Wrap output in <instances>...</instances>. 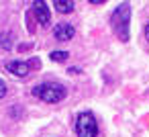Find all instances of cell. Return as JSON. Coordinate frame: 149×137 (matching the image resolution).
Returning a JSON list of instances; mask_svg holds the SVG:
<instances>
[{
  "instance_id": "1",
  "label": "cell",
  "mask_w": 149,
  "mask_h": 137,
  "mask_svg": "<svg viewBox=\"0 0 149 137\" xmlns=\"http://www.w3.org/2000/svg\"><path fill=\"white\" fill-rule=\"evenodd\" d=\"M33 96H37L43 102L53 104V102H61L68 96V90L57 82H43V84H37L33 88Z\"/></svg>"
},
{
  "instance_id": "2",
  "label": "cell",
  "mask_w": 149,
  "mask_h": 137,
  "mask_svg": "<svg viewBox=\"0 0 149 137\" xmlns=\"http://www.w3.org/2000/svg\"><path fill=\"white\" fill-rule=\"evenodd\" d=\"M129 19H131V6L129 4H120L112 13V27H114L120 41L129 39Z\"/></svg>"
},
{
  "instance_id": "3",
  "label": "cell",
  "mask_w": 149,
  "mask_h": 137,
  "mask_svg": "<svg viewBox=\"0 0 149 137\" xmlns=\"http://www.w3.org/2000/svg\"><path fill=\"white\" fill-rule=\"evenodd\" d=\"M76 133H78V137H96L98 135V125H96V119L90 110H84L78 115Z\"/></svg>"
},
{
  "instance_id": "4",
  "label": "cell",
  "mask_w": 149,
  "mask_h": 137,
  "mask_svg": "<svg viewBox=\"0 0 149 137\" xmlns=\"http://www.w3.org/2000/svg\"><path fill=\"white\" fill-rule=\"evenodd\" d=\"M31 8H33V15L37 17V21H39L41 27H47V25L51 23V13H49V6H47L45 2L35 0V2L31 4Z\"/></svg>"
},
{
  "instance_id": "5",
  "label": "cell",
  "mask_w": 149,
  "mask_h": 137,
  "mask_svg": "<svg viewBox=\"0 0 149 137\" xmlns=\"http://www.w3.org/2000/svg\"><path fill=\"white\" fill-rule=\"evenodd\" d=\"M74 33H76V29H74V25H70V23H59V25H55V29H53V35H55L57 41H70V39L74 37Z\"/></svg>"
},
{
  "instance_id": "6",
  "label": "cell",
  "mask_w": 149,
  "mask_h": 137,
  "mask_svg": "<svg viewBox=\"0 0 149 137\" xmlns=\"http://www.w3.org/2000/svg\"><path fill=\"white\" fill-rule=\"evenodd\" d=\"M6 70H8L13 76L25 78V76H29V70H31V66H29L27 62H19V59H15V62H8V64H6Z\"/></svg>"
},
{
  "instance_id": "7",
  "label": "cell",
  "mask_w": 149,
  "mask_h": 137,
  "mask_svg": "<svg viewBox=\"0 0 149 137\" xmlns=\"http://www.w3.org/2000/svg\"><path fill=\"white\" fill-rule=\"evenodd\" d=\"M53 6L59 10V13H72L74 8H76V4L72 2V0H55V2H53Z\"/></svg>"
},
{
  "instance_id": "8",
  "label": "cell",
  "mask_w": 149,
  "mask_h": 137,
  "mask_svg": "<svg viewBox=\"0 0 149 137\" xmlns=\"http://www.w3.org/2000/svg\"><path fill=\"white\" fill-rule=\"evenodd\" d=\"M13 35L10 33H2V35H0V47H2V49H13Z\"/></svg>"
},
{
  "instance_id": "9",
  "label": "cell",
  "mask_w": 149,
  "mask_h": 137,
  "mask_svg": "<svg viewBox=\"0 0 149 137\" xmlns=\"http://www.w3.org/2000/svg\"><path fill=\"white\" fill-rule=\"evenodd\" d=\"M49 59H53V62H65L68 59V51H51Z\"/></svg>"
},
{
  "instance_id": "10",
  "label": "cell",
  "mask_w": 149,
  "mask_h": 137,
  "mask_svg": "<svg viewBox=\"0 0 149 137\" xmlns=\"http://www.w3.org/2000/svg\"><path fill=\"white\" fill-rule=\"evenodd\" d=\"M6 96V84H4V80L0 78V98H4Z\"/></svg>"
},
{
  "instance_id": "11",
  "label": "cell",
  "mask_w": 149,
  "mask_h": 137,
  "mask_svg": "<svg viewBox=\"0 0 149 137\" xmlns=\"http://www.w3.org/2000/svg\"><path fill=\"white\" fill-rule=\"evenodd\" d=\"M145 37H147V39H149V23H147V25H145Z\"/></svg>"
}]
</instances>
